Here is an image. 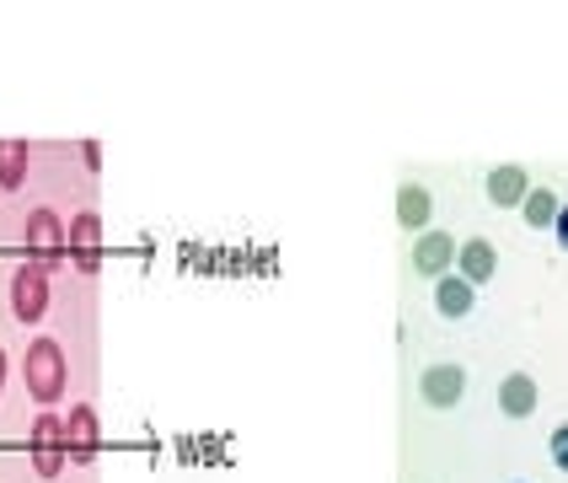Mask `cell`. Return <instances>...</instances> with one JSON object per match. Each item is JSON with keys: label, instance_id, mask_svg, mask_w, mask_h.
<instances>
[{"label": "cell", "instance_id": "8fae6325", "mask_svg": "<svg viewBox=\"0 0 568 483\" xmlns=\"http://www.w3.org/2000/svg\"><path fill=\"white\" fill-rule=\"evenodd\" d=\"M477 306V290L462 280V274H445V280H435V312H440L445 322H467Z\"/></svg>", "mask_w": 568, "mask_h": 483}, {"label": "cell", "instance_id": "ba28073f", "mask_svg": "<svg viewBox=\"0 0 568 483\" xmlns=\"http://www.w3.org/2000/svg\"><path fill=\"white\" fill-rule=\"evenodd\" d=\"M483 193H488V204H494V210H515V204L531 193V172H526V167H515V161H505V167H494V172L483 178Z\"/></svg>", "mask_w": 568, "mask_h": 483}, {"label": "cell", "instance_id": "6da1fadb", "mask_svg": "<svg viewBox=\"0 0 568 483\" xmlns=\"http://www.w3.org/2000/svg\"><path fill=\"white\" fill-rule=\"evenodd\" d=\"M22 382L38 403H60L64 386H70V365H64V350L54 339H32L28 360H22Z\"/></svg>", "mask_w": 568, "mask_h": 483}, {"label": "cell", "instance_id": "3957f363", "mask_svg": "<svg viewBox=\"0 0 568 483\" xmlns=\"http://www.w3.org/2000/svg\"><path fill=\"white\" fill-rule=\"evenodd\" d=\"M11 318L17 322H43L49 312V274L38 269V263H22L17 274H11Z\"/></svg>", "mask_w": 568, "mask_h": 483}, {"label": "cell", "instance_id": "9c48e42d", "mask_svg": "<svg viewBox=\"0 0 568 483\" xmlns=\"http://www.w3.org/2000/svg\"><path fill=\"white\" fill-rule=\"evenodd\" d=\"M64 253H70V263H75L81 274H92L97 258H102V225H97V215H75V221H70Z\"/></svg>", "mask_w": 568, "mask_h": 483}, {"label": "cell", "instance_id": "5bb4252c", "mask_svg": "<svg viewBox=\"0 0 568 483\" xmlns=\"http://www.w3.org/2000/svg\"><path fill=\"white\" fill-rule=\"evenodd\" d=\"M558 210H564V204H558V193L547 189V183H531V193H526V199H520V215H526V225H547V231H552V221H558Z\"/></svg>", "mask_w": 568, "mask_h": 483}, {"label": "cell", "instance_id": "2e32d148", "mask_svg": "<svg viewBox=\"0 0 568 483\" xmlns=\"http://www.w3.org/2000/svg\"><path fill=\"white\" fill-rule=\"evenodd\" d=\"M547 451H552V467H558V473H568V424H558V430H552Z\"/></svg>", "mask_w": 568, "mask_h": 483}, {"label": "cell", "instance_id": "277c9868", "mask_svg": "<svg viewBox=\"0 0 568 483\" xmlns=\"http://www.w3.org/2000/svg\"><path fill=\"white\" fill-rule=\"evenodd\" d=\"M456 269V237L440 231V225H429L424 237H413V274H424V280H445Z\"/></svg>", "mask_w": 568, "mask_h": 483}, {"label": "cell", "instance_id": "7c38bea8", "mask_svg": "<svg viewBox=\"0 0 568 483\" xmlns=\"http://www.w3.org/2000/svg\"><path fill=\"white\" fill-rule=\"evenodd\" d=\"M537 403H541V386L531 382L526 371H515V376H505V382H499V414L531 419V414H537Z\"/></svg>", "mask_w": 568, "mask_h": 483}, {"label": "cell", "instance_id": "9a60e30c", "mask_svg": "<svg viewBox=\"0 0 568 483\" xmlns=\"http://www.w3.org/2000/svg\"><path fill=\"white\" fill-rule=\"evenodd\" d=\"M28 140H0V193H11L22 178H28Z\"/></svg>", "mask_w": 568, "mask_h": 483}, {"label": "cell", "instance_id": "4fadbf2b", "mask_svg": "<svg viewBox=\"0 0 568 483\" xmlns=\"http://www.w3.org/2000/svg\"><path fill=\"white\" fill-rule=\"evenodd\" d=\"M429 210H435V204H429V189H424V183H403V189H397V225H408V231L424 237V231H429Z\"/></svg>", "mask_w": 568, "mask_h": 483}, {"label": "cell", "instance_id": "e0dca14e", "mask_svg": "<svg viewBox=\"0 0 568 483\" xmlns=\"http://www.w3.org/2000/svg\"><path fill=\"white\" fill-rule=\"evenodd\" d=\"M552 237H558V248H564V253H568V204H564V210H558V221H552Z\"/></svg>", "mask_w": 568, "mask_h": 483}, {"label": "cell", "instance_id": "52a82bcc", "mask_svg": "<svg viewBox=\"0 0 568 483\" xmlns=\"http://www.w3.org/2000/svg\"><path fill=\"white\" fill-rule=\"evenodd\" d=\"M64 456L75 467H92L97 462V414L92 403H70V419H64Z\"/></svg>", "mask_w": 568, "mask_h": 483}, {"label": "cell", "instance_id": "5b68a950", "mask_svg": "<svg viewBox=\"0 0 568 483\" xmlns=\"http://www.w3.org/2000/svg\"><path fill=\"white\" fill-rule=\"evenodd\" d=\"M418 398H424L429 409H456V403L467 398V371H462L456 360H440V365H429V371L418 376Z\"/></svg>", "mask_w": 568, "mask_h": 483}, {"label": "cell", "instance_id": "8992f818", "mask_svg": "<svg viewBox=\"0 0 568 483\" xmlns=\"http://www.w3.org/2000/svg\"><path fill=\"white\" fill-rule=\"evenodd\" d=\"M64 462V424L54 414H38V424H32V467H38V479H54Z\"/></svg>", "mask_w": 568, "mask_h": 483}, {"label": "cell", "instance_id": "30bf717a", "mask_svg": "<svg viewBox=\"0 0 568 483\" xmlns=\"http://www.w3.org/2000/svg\"><path fill=\"white\" fill-rule=\"evenodd\" d=\"M456 269H462V280L467 285H488L494 274H499V253H494V242H483V237H473V242H462L456 248Z\"/></svg>", "mask_w": 568, "mask_h": 483}, {"label": "cell", "instance_id": "7a4b0ae2", "mask_svg": "<svg viewBox=\"0 0 568 483\" xmlns=\"http://www.w3.org/2000/svg\"><path fill=\"white\" fill-rule=\"evenodd\" d=\"M64 225H60V215L54 210H32L28 215V263H38L43 274L49 269H60L64 263Z\"/></svg>", "mask_w": 568, "mask_h": 483}, {"label": "cell", "instance_id": "ac0fdd59", "mask_svg": "<svg viewBox=\"0 0 568 483\" xmlns=\"http://www.w3.org/2000/svg\"><path fill=\"white\" fill-rule=\"evenodd\" d=\"M0 382H6V350H0Z\"/></svg>", "mask_w": 568, "mask_h": 483}]
</instances>
